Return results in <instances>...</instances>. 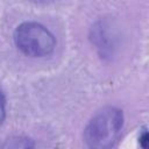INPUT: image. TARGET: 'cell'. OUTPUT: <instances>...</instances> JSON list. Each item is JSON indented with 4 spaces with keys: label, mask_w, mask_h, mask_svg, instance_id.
I'll return each instance as SVG.
<instances>
[{
    "label": "cell",
    "mask_w": 149,
    "mask_h": 149,
    "mask_svg": "<svg viewBox=\"0 0 149 149\" xmlns=\"http://www.w3.org/2000/svg\"><path fill=\"white\" fill-rule=\"evenodd\" d=\"M123 128V113L114 106L98 111L84 129V140L90 148L106 149L115 144Z\"/></svg>",
    "instance_id": "1"
},
{
    "label": "cell",
    "mask_w": 149,
    "mask_h": 149,
    "mask_svg": "<svg viewBox=\"0 0 149 149\" xmlns=\"http://www.w3.org/2000/svg\"><path fill=\"white\" fill-rule=\"evenodd\" d=\"M5 119H6V100L3 93L0 90V125H2Z\"/></svg>",
    "instance_id": "4"
},
{
    "label": "cell",
    "mask_w": 149,
    "mask_h": 149,
    "mask_svg": "<svg viewBox=\"0 0 149 149\" xmlns=\"http://www.w3.org/2000/svg\"><path fill=\"white\" fill-rule=\"evenodd\" d=\"M31 2H35V3H48V2H51L54 0H29Z\"/></svg>",
    "instance_id": "6"
},
{
    "label": "cell",
    "mask_w": 149,
    "mask_h": 149,
    "mask_svg": "<svg viewBox=\"0 0 149 149\" xmlns=\"http://www.w3.org/2000/svg\"><path fill=\"white\" fill-rule=\"evenodd\" d=\"M2 148H34L35 143L31 139L23 137V136H14L6 140L5 143L1 144Z\"/></svg>",
    "instance_id": "3"
},
{
    "label": "cell",
    "mask_w": 149,
    "mask_h": 149,
    "mask_svg": "<svg viewBox=\"0 0 149 149\" xmlns=\"http://www.w3.org/2000/svg\"><path fill=\"white\" fill-rule=\"evenodd\" d=\"M14 42L17 49L30 57H44L50 55L56 40L49 29L37 22H23L14 33Z\"/></svg>",
    "instance_id": "2"
},
{
    "label": "cell",
    "mask_w": 149,
    "mask_h": 149,
    "mask_svg": "<svg viewBox=\"0 0 149 149\" xmlns=\"http://www.w3.org/2000/svg\"><path fill=\"white\" fill-rule=\"evenodd\" d=\"M139 142H140V146L142 148H147L148 147V132L146 129H143V132L140 134Z\"/></svg>",
    "instance_id": "5"
}]
</instances>
